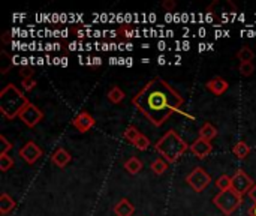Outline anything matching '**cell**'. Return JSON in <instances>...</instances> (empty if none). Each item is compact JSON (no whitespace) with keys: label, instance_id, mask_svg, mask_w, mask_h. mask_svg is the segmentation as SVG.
Listing matches in <instances>:
<instances>
[{"label":"cell","instance_id":"obj_7","mask_svg":"<svg viewBox=\"0 0 256 216\" xmlns=\"http://www.w3.org/2000/svg\"><path fill=\"white\" fill-rule=\"evenodd\" d=\"M255 182L252 180V177L244 171V170H237L232 176V189H234L237 194H240L241 197L249 194V191L253 188Z\"/></svg>","mask_w":256,"mask_h":216},{"label":"cell","instance_id":"obj_1","mask_svg":"<svg viewBox=\"0 0 256 216\" xmlns=\"http://www.w3.org/2000/svg\"><path fill=\"white\" fill-rule=\"evenodd\" d=\"M183 104V96L160 77L150 80L132 98V105L157 128L165 125L174 113H178Z\"/></svg>","mask_w":256,"mask_h":216},{"label":"cell","instance_id":"obj_32","mask_svg":"<svg viewBox=\"0 0 256 216\" xmlns=\"http://www.w3.org/2000/svg\"><path fill=\"white\" fill-rule=\"evenodd\" d=\"M247 195H249V198H250L253 203H256V183H255V185H253V188L249 191V194H247Z\"/></svg>","mask_w":256,"mask_h":216},{"label":"cell","instance_id":"obj_4","mask_svg":"<svg viewBox=\"0 0 256 216\" xmlns=\"http://www.w3.org/2000/svg\"><path fill=\"white\" fill-rule=\"evenodd\" d=\"M213 204L225 216H231L243 204V197L240 194H237L234 189H228V191H222V192H219V194L214 195Z\"/></svg>","mask_w":256,"mask_h":216},{"label":"cell","instance_id":"obj_28","mask_svg":"<svg viewBox=\"0 0 256 216\" xmlns=\"http://www.w3.org/2000/svg\"><path fill=\"white\" fill-rule=\"evenodd\" d=\"M14 144L8 141L5 135H0V155H8V152L12 149Z\"/></svg>","mask_w":256,"mask_h":216},{"label":"cell","instance_id":"obj_17","mask_svg":"<svg viewBox=\"0 0 256 216\" xmlns=\"http://www.w3.org/2000/svg\"><path fill=\"white\" fill-rule=\"evenodd\" d=\"M107 98L111 104H122L126 98V93L119 86H112L107 93Z\"/></svg>","mask_w":256,"mask_h":216},{"label":"cell","instance_id":"obj_5","mask_svg":"<svg viewBox=\"0 0 256 216\" xmlns=\"http://www.w3.org/2000/svg\"><path fill=\"white\" fill-rule=\"evenodd\" d=\"M186 183H188L195 192H202L212 183V176L208 174L202 167H195L193 170L186 176Z\"/></svg>","mask_w":256,"mask_h":216},{"label":"cell","instance_id":"obj_14","mask_svg":"<svg viewBox=\"0 0 256 216\" xmlns=\"http://www.w3.org/2000/svg\"><path fill=\"white\" fill-rule=\"evenodd\" d=\"M15 207H17L15 200H14L9 194L3 192V194L0 195V213H2V215L5 216V215L11 213Z\"/></svg>","mask_w":256,"mask_h":216},{"label":"cell","instance_id":"obj_16","mask_svg":"<svg viewBox=\"0 0 256 216\" xmlns=\"http://www.w3.org/2000/svg\"><path fill=\"white\" fill-rule=\"evenodd\" d=\"M250 152H252V149H250V146L246 143V141H238L234 147H232V153H234V156L237 158V159H240V161H244L249 155H250Z\"/></svg>","mask_w":256,"mask_h":216},{"label":"cell","instance_id":"obj_29","mask_svg":"<svg viewBox=\"0 0 256 216\" xmlns=\"http://www.w3.org/2000/svg\"><path fill=\"white\" fill-rule=\"evenodd\" d=\"M35 74V69L32 66H22L18 69V75L21 77V80H26V78H33Z\"/></svg>","mask_w":256,"mask_h":216},{"label":"cell","instance_id":"obj_19","mask_svg":"<svg viewBox=\"0 0 256 216\" xmlns=\"http://www.w3.org/2000/svg\"><path fill=\"white\" fill-rule=\"evenodd\" d=\"M14 62H12V57L8 54V51L2 50L0 51V72H2L3 75H6L9 69L12 68Z\"/></svg>","mask_w":256,"mask_h":216},{"label":"cell","instance_id":"obj_22","mask_svg":"<svg viewBox=\"0 0 256 216\" xmlns=\"http://www.w3.org/2000/svg\"><path fill=\"white\" fill-rule=\"evenodd\" d=\"M216 188L222 192V191H228L232 189V176L228 174H222L217 180H216Z\"/></svg>","mask_w":256,"mask_h":216},{"label":"cell","instance_id":"obj_6","mask_svg":"<svg viewBox=\"0 0 256 216\" xmlns=\"http://www.w3.org/2000/svg\"><path fill=\"white\" fill-rule=\"evenodd\" d=\"M18 119L24 123L27 128H35L36 125H39L43 120V113L39 107H36L35 104H29L24 110H22L18 116Z\"/></svg>","mask_w":256,"mask_h":216},{"label":"cell","instance_id":"obj_25","mask_svg":"<svg viewBox=\"0 0 256 216\" xmlns=\"http://www.w3.org/2000/svg\"><path fill=\"white\" fill-rule=\"evenodd\" d=\"M12 167H14L12 156H9V155H0V170H2V173L9 171Z\"/></svg>","mask_w":256,"mask_h":216},{"label":"cell","instance_id":"obj_21","mask_svg":"<svg viewBox=\"0 0 256 216\" xmlns=\"http://www.w3.org/2000/svg\"><path fill=\"white\" fill-rule=\"evenodd\" d=\"M237 59L240 60V63H246V62H252L253 59H255V53H253V50L250 47H247V45H244V47H241L240 50L237 51Z\"/></svg>","mask_w":256,"mask_h":216},{"label":"cell","instance_id":"obj_33","mask_svg":"<svg viewBox=\"0 0 256 216\" xmlns=\"http://www.w3.org/2000/svg\"><path fill=\"white\" fill-rule=\"evenodd\" d=\"M247 212H249V215H250V216H256V203H253V206H252V207H249V210H247Z\"/></svg>","mask_w":256,"mask_h":216},{"label":"cell","instance_id":"obj_18","mask_svg":"<svg viewBox=\"0 0 256 216\" xmlns=\"http://www.w3.org/2000/svg\"><path fill=\"white\" fill-rule=\"evenodd\" d=\"M217 128L214 126V125H212V123H204L201 128H199V137L201 138H204V140H207V141H213L216 137H217Z\"/></svg>","mask_w":256,"mask_h":216},{"label":"cell","instance_id":"obj_27","mask_svg":"<svg viewBox=\"0 0 256 216\" xmlns=\"http://www.w3.org/2000/svg\"><path fill=\"white\" fill-rule=\"evenodd\" d=\"M115 35H119V38L128 41V39L133 38V30H132V27L129 26V24H123V26H120V29L115 32Z\"/></svg>","mask_w":256,"mask_h":216},{"label":"cell","instance_id":"obj_8","mask_svg":"<svg viewBox=\"0 0 256 216\" xmlns=\"http://www.w3.org/2000/svg\"><path fill=\"white\" fill-rule=\"evenodd\" d=\"M18 155L24 162H27L29 165H33L36 161H39L43 156V152H42V149L38 146L35 141L30 140L18 150Z\"/></svg>","mask_w":256,"mask_h":216},{"label":"cell","instance_id":"obj_30","mask_svg":"<svg viewBox=\"0 0 256 216\" xmlns=\"http://www.w3.org/2000/svg\"><path fill=\"white\" fill-rule=\"evenodd\" d=\"M36 86H38V81L35 78L21 80V87H22V90H24V92H32Z\"/></svg>","mask_w":256,"mask_h":216},{"label":"cell","instance_id":"obj_10","mask_svg":"<svg viewBox=\"0 0 256 216\" xmlns=\"http://www.w3.org/2000/svg\"><path fill=\"white\" fill-rule=\"evenodd\" d=\"M193 156H196L198 159H205L208 155L213 152V144L212 141H207L201 137H198L192 144H191V149H189Z\"/></svg>","mask_w":256,"mask_h":216},{"label":"cell","instance_id":"obj_26","mask_svg":"<svg viewBox=\"0 0 256 216\" xmlns=\"http://www.w3.org/2000/svg\"><path fill=\"white\" fill-rule=\"evenodd\" d=\"M238 71L243 77H252L255 74V65L253 62H246V63H240L238 65Z\"/></svg>","mask_w":256,"mask_h":216},{"label":"cell","instance_id":"obj_34","mask_svg":"<svg viewBox=\"0 0 256 216\" xmlns=\"http://www.w3.org/2000/svg\"><path fill=\"white\" fill-rule=\"evenodd\" d=\"M8 36H9V33H8V32H6V33L2 36V42H3V44H9V42H11V38H8Z\"/></svg>","mask_w":256,"mask_h":216},{"label":"cell","instance_id":"obj_12","mask_svg":"<svg viewBox=\"0 0 256 216\" xmlns=\"http://www.w3.org/2000/svg\"><path fill=\"white\" fill-rule=\"evenodd\" d=\"M72 161V156L69 153L64 147H59L54 150V153L51 155V162L59 167V168H64L69 162Z\"/></svg>","mask_w":256,"mask_h":216},{"label":"cell","instance_id":"obj_13","mask_svg":"<svg viewBox=\"0 0 256 216\" xmlns=\"http://www.w3.org/2000/svg\"><path fill=\"white\" fill-rule=\"evenodd\" d=\"M112 210H114L115 216H132L135 213V206L128 198H122L112 207Z\"/></svg>","mask_w":256,"mask_h":216},{"label":"cell","instance_id":"obj_3","mask_svg":"<svg viewBox=\"0 0 256 216\" xmlns=\"http://www.w3.org/2000/svg\"><path fill=\"white\" fill-rule=\"evenodd\" d=\"M154 149L168 164H175L191 146L174 129H170L156 141Z\"/></svg>","mask_w":256,"mask_h":216},{"label":"cell","instance_id":"obj_23","mask_svg":"<svg viewBox=\"0 0 256 216\" xmlns=\"http://www.w3.org/2000/svg\"><path fill=\"white\" fill-rule=\"evenodd\" d=\"M139 135H141V132H139V129H138L135 125H129V126L125 129V132H123V137H125L129 143H132V144L138 140Z\"/></svg>","mask_w":256,"mask_h":216},{"label":"cell","instance_id":"obj_24","mask_svg":"<svg viewBox=\"0 0 256 216\" xmlns=\"http://www.w3.org/2000/svg\"><path fill=\"white\" fill-rule=\"evenodd\" d=\"M133 146L138 149V150H141V152H144V150H147L150 146H151V143H150V140H149V137L147 135H144V134H141L138 137V140L133 143Z\"/></svg>","mask_w":256,"mask_h":216},{"label":"cell","instance_id":"obj_20","mask_svg":"<svg viewBox=\"0 0 256 216\" xmlns=\"http://www.w3.org/2000/svg\"><path fill=\"white\" fill-rule=\"evenodd\" d=\"M150 168H151V171H153L156 176H162V174H164V173L168 170V162H167L164 158H157V159H154V161L151 162Z\"/></svg>","mask_w":256,"mask_h":216},{"label":"cell","instance_id":"obj_2","mask_svg":"<svg viewBox=\"0 0 256 216\" xmlns=\"http://www.w3.org/2000/svg\"><path fill=\"white\" fill-rule=\"evenodd\" d=\"M29 104L30 101L27 99V96H24V93L12 83L6 84L0 90V113L6 120H14L18 117Z\"/></svg>","mask_w":256,"mask_h":216},{"label":"cell","instance_id":"obj_9","mask_svg":"<svg viewBox=\"0 0 256 216\" xmlns=\"http://www.w3.org/2000/svg\"><path fill=\"white\" fill-rule=\"evenodd\" d=\"M96 125V120H95V117H93L88 111H80L75 117H74V120H72V126L78 131V132H81V134H84V132H88L93 126Z\"/></svg>","mask_w":256,"mask_h":216},{"label":"cell","instance_id":"obj_11","mask_svg":"<svg viewBox=\"0 0 256 216\" xmlns=\"http://www.w3.org/2000/svg\"><path fill=\"white\" fill-rule=\"evenodd\" d=\"M205 89L216 96H220L229 89V83L223 77H213L212 80H208L205 83Z\"/></svg>","mask_w":256,"mask_h":216},{"label":"cell","instance_id":"obj_15","mask_svg":"<svg viewBox=\"0 0 256 216\" xmlns=\"http://www.w3.org/2000/svg\"><path fill=\"white\" fill-rule=\"evenodd\" d=\"M123 167H125V170L129 174L135 176V174H138L139 171L143 170V161L139 159V158H136V156H132V158H129V159L125 161Z\"/></svg>","mask_w":256,"mask_h":216},{"label":"cell","instance_id":"obj_31","mask_svg":"<svg viewBox=\"0 0 256 216\" xmlns=\"http://www.w3.org/2000/svg\"><path fill=\"white\" fill-rule=\"evenodd\" d=\"M162 8H164L167 12H172L177 8V2L175 0H165V2L162 3Z\"/></svg>","mask_w":256,"mask_h":216}]
</instances>
